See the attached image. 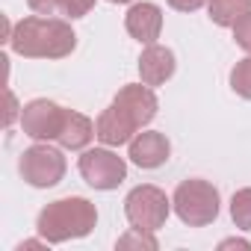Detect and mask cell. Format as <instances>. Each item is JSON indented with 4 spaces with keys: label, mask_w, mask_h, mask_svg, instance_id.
<instances>
[{
    "label": "cell",
    "mask_w": 251,
    "mask_h": 251,
    "mask_svg": "<svg viewBox=\"0 0 251 251\" xmlns=\"http://www.w3.org/2000/svg\"><path fill=\"white\" fill-rule=\"evenodd\" d=\"M157 95L151 86L145 83H130L118 89V95L112 98V103L98 115L95 121V133L103 145L118 148V145H127L136 130H142L145 124L154 121L157 115Z\"/></svg>",
    "instance_id": "6da1fadb"
},
{
    "label": "cell",
    "mask_w": 251,
    "mask_h": 251,
    "mask_svg": "<svg viewBox=\"0 0 251 251\" xmlns=\"http://www.w3.org/2000/svg\"><path fill=\"white\" fill-rule=\"evenodd\" d=\"M9 48L27 59H65L77 48V36L68 21L30 15L12 27Z\"/></svg>",
    "instance_id": "7a4b0ae2"
},
{
    "label": "cell",
    "mask_w": 251,
    "mask_h": 251,
    "mask_svg": "<svg viewBox=\"0 0 251 251\" xmlns=\"http://www.w3.org/2000/svg\"><path fill=\"white\" fill-rule=\"evenodd\" d=\"M95 225H98V210L89 198H80V195L50 201L36 219L39 236L48 239L50 245L68 242V239H83L95 230Z\"/></svg>",
    "instance_id": "3957f363"
},
{
    "label": "cell",
    "mask_w": 251,
    "mask_h": 251,
    "mask_svg": "<svg viewBox=\"0 0 251 251\" xmlns=\"http://www.w3.org/2000/svg\"><path fill=\"white\" fill-rule=\"evenodd\" d=\"M172 204H175V213L183 225L204 227V225L216 222V216H219V189L210 180L189 177V180L177 183Z\"/></svg>",
    "instance_id": "277c9868"
},
{
    "label": "cell",
    "mask_w": 251,
    "mask_h": 251,
    "mask_svg": "<svg viewBox=\"0 0 251 251\" xmlns=\"http://www.w3.org/2000/svg\"><path fill=\"white\" fill-rule=\"evenodd\" d=\"M65 169H68V166H65L62 151L53 148V145H48V142H39V145L27 148V151L21 154V163H18L21 177H24L30 186H36V189H50V186H56V183L65 177Z\"/></svg>",
    "instance_id": "5b68a950"
},
{
    "label": "cell",
    "mask_w": 251,
    "mask_h": 251,
    "mask_svg": "<svg viewBox=\"0 0 251 251\" xmlns=\"http://www.w3.org/2000/svg\"><path fill=\"white\" fill-rule=\"evenodd\" d=\"M169 210H172V201L157 186H136L124 198V216L139 230H151V233L160 230L169 219Z\"/></svg>",
    "instance_id": "8992f818"
},
{
    "label": "cell",
    "mask_w": 251,
    "mask_h": 251,
    "mask_svg": "<svg viewBox=\"0 0 251 251\" xmlns=\"http://www.w3.org/2000/svg\"><path fill=\"white\" fill-rule=\"evenodd\" d=\"M80 175L92 189L109 192V189H118L124 183V177H127V163L115 151H109V145L106 148H89L80 157Z\"/></svg>",
    "instance_id": "52a82bcc"
},
{
    "label": "cell",
    "mask_w": 251,
    "mask_h": 251,
    "mask_svg": "<svg viewBox=\"0 0 251 251\" xmlns=\"http://www.w3.org/2000/svg\"><path fill=\"white\" fill-rule=\"evenodd\" d=\"M65 115H68L65 106H59L48 98H36L21 109V130H24V136L36 139V142H56L65 127Z\"/></svg>",
    "instance_id": "ba28073f"
},
{
    "label": "cell",
    "mask_w": 251,
    "mask_h": 251,
    "mask_svg": "<svg viewBox=\"0 0 251 251\" xmlns=\"http://www.w3.org/2000/svg\"><path fill=\"white\" fill-rule=\"evenodd\" d=\"M124 27L139 45H154L163 33V9L157 3H148V0L133 3L124 15Z\"/></svg>",
    "instance_id": "9c48e42d"
},
{
    "label": "cell",
    "mask_w": 251,
    "mask_h": 251,
    "mask_svg": "<svg viewBox=\"0 0 251 251\" xmlns=\"http://www.w3.org/2000/svg\"><path fill=\"white\" fill-rule=\"evenodd\" d=\"M139 169H160L169 157H172V142L166 139V133L157 130H145L136 133L130 139V154H127Z\"/></svg>",
    "instance_id": "30bf717a"
},
{
    "label": "cell",
    "mask_w": 251,
    "mask_h": 251,
    "mask_svg": "<svg viewBox=\"0 0 251 251\" xmlns=\"http://www.w3.org/2000/svg\"><path fill=\"white\" fill-rule=\"evenodd\" d=\"M177 62H175V50L163 48V45H148L139 56V77L145 86H163L166 80H172Z\"/></svg>",
    "instance_id": "8fae6325"
},
{
    "label": "cell",
    "mask_w": 251,
    "mask_h": 251,
    "mask_svg": "<svg viewBox=\"0 0 251 251\" xmlns=\"http://www.w3.org/2000/svg\"><path fill=\"white\" fill-rule=\"evenodd\" d=\"M95 136H98V133H95L92 118H86L83 112L68 109V115H65V127H62V133H59L56 142H59V148H65V151H83Z\"/></svg>",
    "instance_id": "7c38bea8"
},
{
    "label": "cell",
    "mask_w": 251,
    "mask_h": 251,
    "mask_svg": "<svg viewBox=\"0 0 251 251\" xmlns=\"http://www.w3.org/2000/svg\"><path fill=\"white\" fill-rule=\"evenodd\" d=\"M210 21L219 27H233L242 15L251 12V0H207Z\"/></svg>",
    "instance_id": "4fadbf2b"
},
{
    "label": "cell",
    "mask_w": 251,
    "mask_h": 251,
    "mask_svg": "<svg viewBox=\"0 0 251 251\" xmlns=\"http://www.w3.org/2000/svg\"><path fill=\"white\" fill-rule=\"evenodd\" d=\"M230 219L239 230H251V189H239L230 198Z\"/></svg>",
    "instance_id": "5bb4252c"
},
{
    "label": "cell",
    "mask_w": 251,
    "mask_h": 251,
    "mask_svg": "<svg viewBox=\"0 0 251 251\" xmlns=\"http://www.w3.org/2000/svg\"><path fill=\"white\" fill-rule=\"evenodd\" d=\"M230 89H233L239 98L251 100V56L239 59V62L230 68Z\"/></svg>",
    "instance_id": "9a60e30c"
},
{
    "label": "cell",
    "mask_w": 251,
    "mask_h": 251,
    "mask_svg": "<svg viewBox=\"0 0 251 251\" xmlns=\"http://www.w3.org/2000/svg\"><path fill=\"white\" fill-rule=\"evenodd\" d=\"M118 248H157V239L151 236V230H139V227H133V230H127L121 239H118Z\"/></svg>",
    "instance_id": "2e32d148"
},
{
    "label": "cell",
    "mask_w": 251,
    "mask_h": 251,
    "mask_svg": "<svg viewBox=\"0 0 251 251\" xmlns=\"http://www.w3.org/2000/svg\"><path fill=\"white\" fill-rule=\"evenodd\" d=\"M92 6H95V0H59V15H65V18L74 21V18L89 15Z\"/></svg>",
    "instance_id": "e0dca14e"
},
{
    "label": "cell",
    "mask_w": 251,
    "mask_h": 251,
    "mask_svg": "<svg viewBox=\"0 0 251 251\" xmlns=\"http://www.w3.org/2000/svg\"><path fill=\"white\" fill-rule=\"evenodd\" d=\"M233 42H236L245 53H251V12L242 15V18L233 24Z\"/></svg>",
    "instance_id": "ac0fdd59"
},
{
    "label": "cell",
    "mask_w": 251,
    "mask_h": 251,
    "mask_svg": "<svg viewBox=\"0 0 251 251\" xmlns=\"http://www.w3.org/2000/svg\"><path fill=\"white\" fill-rule=\"evenodd\" d=\"M27 6H30L36 15H45V18L59 15V0H27Z\"/></svg>",
    "instance_id": "d6986e66"
},
{
    "label": "cell",
    "mask_w": 251,
    "mask_h": 251,
    "mask_svg": "<svg viewBox=\"0 0 251 251\" xmlns=\"http://www.w3.org/2000/svg\"><path fill=\"white\" fill-rule=\"evenodd\" d=\"M207 3V0H169V6L177 9V12H195Z\"/></svg>",
    "instance_id": "ffe728a7"
},
{
    "label": "cell",
    "mask_w": 251,
    "mask_h": 251,
    "mask_svg": "<svg viewBox=\"0 0 251 251\" xmlns=\"http://www.w3.org/2000/svg\"><path fill=\"white\" fill-rule=\"evenodd\" d=\"M6 100H9V112H6V124H12V121H15V109H18V106H15V98H12V92L6 95Z\"/></svg>",
    "instance_id": "44dd1931"
},
{
    "label": "cell",
    "mask_w": 251,
    "mask_h": 251,
    "mask_svg": "<svg viewBox=\"0 0 251 251\" xmlns=\"http://www.w3.org/2000/svg\"><path fill=\"white\" fill-rule=\"evenodd\" d=\"M233 245L236 248H251V242H245V239H225L222 242V248H233Z\"/></svg>",
    "instance_id": "7402d4cb"
},
{
    "label": "cell",
    "mask_w": 251,
    "mask_h": 251,
    "mask_svg": "<svg viewBox=\"0 0 251 251\" xmlns=\"http://www.w3.org/2000/svg\"><path fill=\"white\" fill-rule=\"evenodd\" d=\"M48 239H27V242H21L18 245V251H24V248H39V245H45Z\"/></svg>",
    "instance_id": "603a6c76"
},
{
    "label": "cell",
    "mask_w": 251,
    "mask_h": 251,
    "mask_svg": "<svg viewBox=\"0 0 251 251\" xmlns=\"http://www.w3.org/2000/svg\"><path fill=\"white\" fill-rule=\"evenodd\" d=\"M109 3H130V0H109Z\"/></svg>",
    "instance_id": "cb8c5ba5"
}]
</instances>
